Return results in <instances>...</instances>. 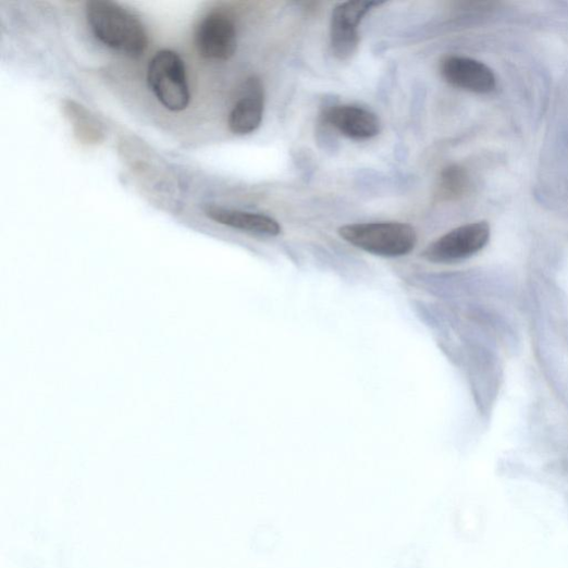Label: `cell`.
Wrapping results in <instances>:
<instances>
[{"mask_svg":"<svg viewBox=\"0 0 568 568\" xmlns=\"http://www.w3.org/2000/svg\"><path fill=\"white\" fill-rule=\"evenodd\" d=\"M88 25L95 37L108 48L137 59L148 48L144 24L124 7L109 0H92L86 5Z\"/></svg>","mask_w":568,"mask_h":568,"instance_id":"1","label":"cell"},{"mask_svg":"<svg viewBox=\"0 0 568 568\" xmlns=\"http://www.w3.org/2000/svg\"><path fill=\"white\" fill-rule=\"evenodd\" d=\"M341 238L375 256L396 258L409 255L418 237L412 225L403 222H369L341 226Z\"/></svg>","mask_w":568,"mask_h":568,"instance_id":"2","label":"cell"},{"mask_svg":"<svg viewBox=\"0 0 568 568\" xmlns=\"http://www.w3.org/2000/svg\"><path fill=\"white\" fill-rule=\"evenodd\" d=\"M147 82L166 110L180 112L188 108L192 99L188 74L177 52L168 49L157 52L148 66Z\"/></svg>","mask_w":568,"mask_h":568,"instance_id":"3","label":"cell"},{"mask_svg":"<svg viewBox=\"0 0 568 568\" xmlns=\"http://www.w3.org/2000/svg\"><path fill=\"white\" fill-rule=\"evenodd\" d=\"M491 236L489 223H469L454 230L429 245L422 257L433 263H454L469 259L487 245Z\"/></svg>","mask_w":568,"mask_h":568,"instance_id":"4","label":"cell"},{"mask_svg":"<svg viewBox=\"0 0 568 568\" xmlns=\"http://www.w3.org/2000/svg\"><path fill=\"white\" fill-rule=\"evenodd\" d=\"M194 40L202 59L213 62L230 61L238 47L236 24L224 13H210L197 24Z\"/></svg>","mask_w":568,"mask_h":568,"instance_id":"5","label":"cell"},{"mask_svg":"<svg viewBox=\"0 0 568 568\" xmlns=\"http://www.w3.org/2000/svg\"><path fill=\"white\" fill-rule=\"evenodd\" d=\"M380 3L347 2L338 4L332 12L330 41L333 54L339 61H349L357 53L363 17Z\"/></svg>","mask_w":568,"mask_h":568,"instance_id":"6","label":"cell"},{"mask_svg":"<svg viewBox=\"0 0 568 568\" xmlns=\"http://www.w3.org/2000/svg\"><path fill=\"white\" fill-rule=\"evenodd\" d=\"M441 74L449 85L470 92L489 94L496 87L492 70L469 57H446L441 64Z\"/></svg>","mask_w":568,"mask_h":568,"instance_id":"7","label":"cell"},{"mask_svg":"<svg viewBox=\"0 0 568 568\" xmlns=\"http://www.w3.org/2000/svg\"><path fill=\"white\" fill-rule=\"evenodd\" d=\"M324 121L339 134L355 140L372 139L381 132L380 120L373 112L353 104L329 108Z\"/></svg>","mask_w":568,"mask_h":568,"instance_id":"8","label":"cell"},{"mask_svg":"<svg viewBox=\"0 0 568 568\" xmlns=\"http://www.w3.org/2000/svg\"><path fill=\"white\" fill-rule=\"evenodd\" d=\"M263 112V86L254 77L246 82L243 95L231 111L229 120L231 132L238 136L255 133L262 124Z\"/></svg>","mask_w":568,"mask_h":568,"instance_id":"9","label":"cell"},{"mask_svg":"<svg viewBox=\"0 0 568 568\" xmlns=\"http://www.w3.org/2000/svg\"><path fill=\"white\" fill-rule=\"evenodd\" d=\"M206 215L212 221L236 231L276 237L281 234L280 223L264 214L209 205L205 208Z\"/></svg>","mask_w":568,"mask_h":568,"instance_id":"10","label":"cell"},{"mask_svg":"<svg viewBox=\"0 0 568 568\" xmlns=\"http://www.w3.org/2000/svg\"><path fill=\"white\" fill-rule=\"evenodd\" d=\"M67 118L73 121L76 136L86 144L99 143L102 137L101 128L90 113L78 103L67 101L65 106Z\"/></svg>","mask_w":568,"mask_h":568,"instance_id":"11","label":"cell"},{"mask_svg":"<svg viewBox=\"0 0 568 568\" xmlns=\"http://www.w3.org/2000/svg\"><path fill=\"white\" fill-rule=\"evenodd\" d=\"M469 177L459 165H449L443 170L439 186V196L445 200L461 198L468 190Z\"/></svg>","mask_w":568,"mask_h":568,"instance_id":"12","label":"cell"}]
</instances>
